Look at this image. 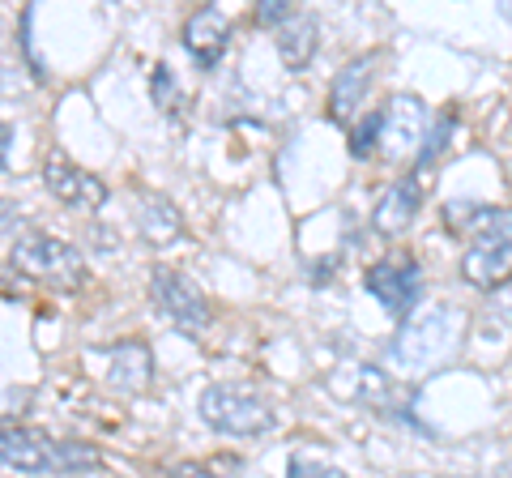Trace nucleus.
Listing matches in <instances>:
<instances>
[{"label":"nucleus","instance_id":"9b49d317","mask_svg":"<svg viewBox=\"0 0 512 478\" xmlns=\"http://www.w3.org/2000/svg\"><path fill=\"white\" fill-rule=\"evenodd\" d=\"M99 355L111 363V389L120 393H141L154 380V355L146 342H116V346H99Z\"/></svg>","mask_w":512,"mask_h":478},{"label":"nucleus","instance_id":"4be33fe9","mask_svg":"<svg viewBox=\"0 0 512 478\" xmlns=\"http://www.w3.org/2000/svg\"><path fill=\"white\" fill-rule=\"evenodd\" d=\"M9 146H13V124H0V171L9 167Z\"/></svg>","mask_w":512,"mask_h":478},{"label":"nucleus","instance_id":"aec40b11","mask_svg":"<svg viewBox=\"0 0 512 478\" xmlns=\"http://www.w3.org/2000/svg\"><path fill=\"white\" fill-rule=\"evenodd\" d=\"M295 18V9H291V0H261L256 5V26H286Z\"/></svg>","mask_w":512,"mask_h":478},{"label":"nucleus","instance_id":"1a4fd4ad","mask_svg":"<svg viewBox=\"0 0 512 478\" xmlns=\"http://www.w3.org/2000/svg\"><path fill=\"white\" fill-rule=\"evenodd\" d=\"M43 184H47V193H52L60 205H69V210H99V205L107 201V184L99 180V175L77 167L73 158H64L60 150L47 154Z\"/></svg>","mask_w":512,"mask_h":478},{"label":"nucleus","instance_id":"20e7f679","mask_svg":"<svg viewBox=\"0 0 512 478\" xmlns=\"http://www.w3.org/2000/svg\"><path fill=\"white\" fill-rule=\"evenodd\" d=\"M9 261H13V269H18L22 278L43 282V286H64V291H73V286L86 282L82 248H73L69 239H60L52 231L18 235L13 239V248H9Z\"/></svg>","mask_w":512,"mask_h":478},{"label":"nucleus","instance_id":"6e6552de","mask_svg":"<svg viewBox=\"0 0 512 478\" xmlns=\"http://www.w3.org/2000/svg\"><path fill=\"white\" fill-rule=\"evenodd\" d=\"M431 107L423 99H414V94H393L389 103L380 107V150L389 158H419L423 141L431 133Z\"/></svg>","mask_w":512,"mask_h":478},{"label":"nucleus","instance_id":"5701e85b","mask_svg":"<svg viewBox=\"0 0 512 478\" xmlns=\"http://www.w3.org/2000/svg\"><path fill=\"white\" fill-rule=\"evenodd\" d=\"M13 218H18V214H13V205H9V201H0V227H9Z\"/></svg>","mask_w":512,"mask_h":478},{"label":"nucleus","instance_id":"9d476101","mask_svg":"<svg viewBox=\"0 0 512 478\" xmlns=\"http://www.w3.org/2000/svg\"><path fill=\"white\" fill-rule=\"evenodd\" d=\"M231 43V18L218 5H201L197 13H188L184 22V52L197 60L201 69H214L222 52Z\"/></svg>","mask_w":512,"mask_h":478},{"label":"nucleus","instance_id":"a211bd4d","mask_svg":"<svg viewBox=\"0 0 512 478\" xmlns=\"http://www.w3.org/2000/svg\"><path fill=\"white\" fill-rule=\"evenodd\" d=\"M372 150H380V111H367L363 124L350 133V154L355 158H367Z\"/></svg>","mask_w":512,"mask_h":478},{"label":"nucleus","instance_id":"2eb2a0df","mask_svg":"<svg viewBox=\"0 0 512 478\" xmlns=\"http://www.w3.org/2000/svg\"><path fill=\"white\" fill-rule=\"evenodd\" d=\"M180 227H184V218L167 197H150V193L141 197V231H146V239L163 244V239L180 235Z\"/></svg>","mask_w":512,"mask_h":478},{"label":"nucleus","instance_id":"39448f33","mask_svg":"<svg viewBox=\"0 0 512 478\" xmlns=\"http://www.w3.org/2000/svg\"><path fill=\"white\" fill-rule=\"evenodd\" d=\"M197 414L205 419V427H214L222 436H235V440L265 436L269 427H274V410H269L256 393L235 389V385H205Z\"/></svg>","mask_w":512,"mask_h":478},{"label":"nucleus","instance_id":"f8f14e48","mask_svg":"<svg viewBox=\"0 0 512 478\" xmlns=\"http://www.w3.org/2000/svg\"><path fill=\"white\" fill-rule=\"evenodd\" d=\"M419 210H423V188H419V180H414V175H402V180H393L389 193L376 201L372 227H376L380 235L393 239V235H402L414 218H419Z\"/></svg>","mask_w":512,"mask_h":478},{"label":"nucleus","instance_id":"7ed1b4c3","mask_svg":"<svg viewBox=\"0 0 512 478\" xmlns=\"http://www.w3.org/2000/svg\"><path fill=\"white\" fill-rule=\"evenodd\" d=\"M461 333H466V312L453 308V304H436V308H423L419 316H410L397 329V338L389 346V359L406 372H427V368H440L444 359L457 355L461 346Z\"/></svg>","mask_w":512,"mask_h":478},{"label":"nucleus","instance_id":"f3484780","mask_svg":"<svg viewBox=\"0 0 512 478\" xmlns=\"http://www.w3.org/2000/svg\"><path fill=\"white\" fill-rule=\"evenodd\" d=\"M453 116H448V111H444V116H436V124H431V133H427V141H423V150H419V158H414V163H419V167H431V163H436V158L448 150V137H453Z\"/></svg>","mask_w":512,"mask_h":478},{"label":"nucleus","instance_id":"0eeeda50","mask_svg":"<svg viewBox=\"0 0 512 478\" xmlns=\"http://www.w3.org/2000/svg\"><path fill=\"white\" fill-rule=\"evenodd\" d=\"M150 295H154V304L163 308V316L175 329L201 333L205 325H210V299H205L201 286L192 282L188 274H180V269L154 265L150 269Z\"/></svg>","mask_w":512,"mask_h":478},{"label":"nucleus","instance_id":"f257e3e1","mask_svg":"<svg viewBox=\"0 0 512 478\" xmlns=\"http://www.w3.org/2000/svg\"><path fill=\"white\" fill-rule=\"evenodd\" d=\"M461 210L470 244L461 252V278L478 291H491L512 274V210L508 205H453Z\"/></svg>","mask_w":512,"mask_h":478},{"label":"nucleus","instance_id":"ddd939ff","mask_svg":"<svg viewBox=\"0 0 512 478\" xmlns=\"http://www.w3.org/2000/svg\"><path fill=\"white\" fill-rule=\"evenodd\" d=\"M372 69H376V56L367 52L359 60H350V65L333 77V86H329V116L338 124H350V116L359 111L367 86H372Z\"/></svg>","mask_w":512,"mask_h":478},{"label":"nucleus","instance_id":"f03ea898","mask_svg":"<svg viewBox=\"0 0 512 478\" xmlns=\"http://www.w3.org/2000/svg\"><path fill=\"white\" fill-rule=\"evenodd\" d=\"M0 466L22 474H82L99 470L103 453L86 440H56L39 427H0Z\"/></svg>","mask_w":512,"mask_h":478},{"label":"nucleus","instance_id":"dca6fc26","mask_svg":"<svg viewBox=\"0 0 512 478\" xmlns=\"http://www.w3.org/2000/svg\"><path fill=\"white\" fill-rule=\"evenodd\" d=\"M167 478H239L235 457H214V461H171Z\"/></svg>","mask_w":512,"mask_h":478},{"label":"nucleus","instance_id":"6ab92c4d","mask_svg":"<svg viewBox=\"0 0 512 478\" xmlns=\"http://www.w3.org/2000/svg\"><path fill=\"white\" fill-rule=\"evenodd\" d=\"M286 478H350V474L338 470V466H325V461H312V457L295 453L291 461H286Z\"/></svg>","mask_w":512,"mask_h":478},{"label":"nucleus","instance_id":"4468645a","mask_svg":"<svg viewBox=\"0 0 512 478\" xmlns=\"http://www.w3.org/2000/svg\"><path fill=\"white\" fill-rule=\"evenodd\" d=\"M316 39H320V22L312 18V13H295L291 22H286L282 30H278V56H282V65L286 69H303L308 60L316 56Z\"/></svg>","mask_w":512,"mask_h":478},{"label":"nucleus","instance_id":"423d86ee","mask_svg":"<svg viewBox=\"0 0 512 478\" xmlns=\"http://www.w3.org/2000/svg\"><path fill=\"white\" fill-rule=\"evenodd\" d=\"M363 286L380 299L393 321H410L423 299V269L410 252H389L363 274Z\"/></svg>","mask_w":512,"mask_h":478},{"label":"nucleus","instance_id":"412c9836","mask_svg":"<svg viewBox=\"0 0 512 478\" xmlns=\"http://www.w3.org/2000/svg\"><path fill=\"white\" fill-rule=\"evenodd\" d=\"M150 90H154V103H158V107L175 111V82H171V69H167V65H158V69H154Z\"/></svg>","mask_w":512,"mask_h":478}]
</instances>
